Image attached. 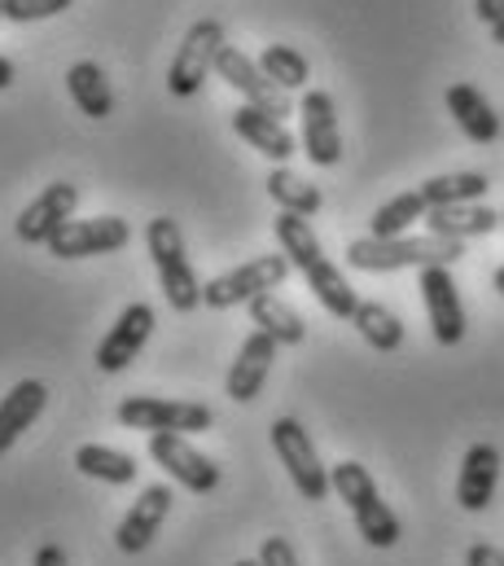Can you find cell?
Wrapping results in <instances>:
<instances>
[{"label":"cell","instance_id":"f35d334b","mask_svg":"<svg viewBox=\"0 0 504 566\" xmlns=\"http://www.w3.org/2000/svg\"><path fill=\"white\" fill-rule=\"evenodd\" d=\"M233 566H263V563H259V558H254V563L251 558H242V563H233Z\"/></svg>","mask_w":504,"mask_h":566},{"label":"cell","instance_id":"e0dca14e","mask_svg":"<svg viewBox=\"0 0 504 566\" xmlns=\"http://www.w3.org/2000/svg\"><path fill=\"white\" fill-rule=\"evenodd\" d=\"M496 483H501L496 443H470V452L461 461V474H456V505L470 510V514H483L496 496Z\"/></svg>","mask_w":504,"mask_h":566},{"label":"cell","instance_id":"4fadbf2b","mask_svg":"<svg viewBox=\"0 0 504 566\" xmlns=\"http://www.w3.org/2000/svg\"><path fill=\"white\" fill-rule=\"evenodd\" d=\"M421 303L439 347H456L465 338V307L452 282V269H421Z\"/></svg>","mask_w":504,"mask_h":566},{"label":"cell","instance_id":"8d00e7d4","mask_svg":"<svg viewBox=\"0 0 504 566\" xmlns=\"http://www.w3.org/2000/svg\"><path fill=\"white\" fill-rule=\"evenodd\" d=\"M492 40H496V44H501V49H504V18H501V22H496V27H492Z\"/></svg>","mask_w":504,"mask_h":566},{"label":"cell","instance_id":"7402d4cb","mask_svg":"<svg viewBox=\"0 0 504 566\" xmlns=\"http://www.w3.org/2000/svg\"><path fill=\"white\" fill-rule=\"evenodd\" d=\"M298 273H303L307 290L321 298V307H325L329 316H338V321H351V316H356L360 298H356V290H351L347 277H343V269H338V264H329L325 255H316V260H307Z\"/></svg>","mask_w":504,"mask_h":566},{"label":"cell","instance_id":"52a82bcc","mask_svg":"<svg viewBox=\"0 0 504 566\" xmlns=\"http://www.w3.org/2000/svg\"><path fill=\"white\" fill-rule=\"evenodd\" d=\"M290 260L285 255H259V260H246L242 269H229L220 277L202 285V303L224 312V307H238V303H254L259 294H272L276 285L290 277Z\"/></svg>","mask_w":504,"mask_h":566},{"label":"cell","instance_id":"6da1fadb","mask_svg":"<svg viewBox=\"0 0 504 566\" xmlns=\"http://www.w3.org/2000/svg\"><path fill=\"white\" fill-rule=\"evenodd\" d=\"M465 255V242L448 238H356L347 247V264L360 273H399V269H452Z\"/></svg>","mask_w":504,"mask_h":566},{"label":"cell","instance_id":"ffe728a7","mask_svg":"<svg viewBox=\"0 0 504 566\" xmlns=\"http://www.w3.org/2000/svg\"><path fill=\"white\" fill-rule=\"evenodd\" d=\"M49 387L40 378H22L4 400H0V457L22 439V430H31L35 418L44 413Z\"/></svg>","mask_w":504,"mask_h":566},{"label":"cell","instance_id":"74e56055","mask_svg":"<svg viewBox=\"0 0 504 566\" xmlns=\"http://www.w3.org/2000/svg\"><path fill=\"white\" fill-rule=\"evenodd\" d=\"M492 282H496V290H501V294H504V264H501V269H496V273H492Z\"/></svg>","mask_w":504,"mask_h":566},{"label":"cell","instance_id":"f1b7e54d","mask_svg":"<svg viewBox=\"0 0 504 566\" xmlns=\"http://www.w3.org/2000/svg\"><path fill=\"white\" fill-rule=\"evenodd\" d=\"M426 216H430V207H426L421 189L399 193V198L381 202L378 211H374V220H369V238H408V229H412L417 220H426Z\"/></svg>","mask_w":504,"mask_h":566},{"label":"cell","instance_id":"3957f363","mask_svg":"<svg viewBox=\"0 0 504 566\" xmlns=\"http://www.w3.org/2000/svg\"><path fill=\"white\" fill-rule=\"evenodd\" d=\"M145 247H149V260L158 269V285L167 294V303L176 312H193L202 303V282L185 255V233L171 216H154L149 229H145Z\"/></svg>","mask_w":504,"mask_h":566},{"label":"cell","instance_id":"484cf974","mask_svg":"<svg viewBox=\"0 0 504 566\" xmlns=\"http://www.w3.org/2000/svg\"><path fill=\"white\" fill-rule=\"evenodd\" d=\"M75 470L88 474V479H102V483H111V488L136 483V474H140L136 457H127L119 448H106V443H84V448L75 452Z\"/></svg>","mask_w":504,"mask_h":566},{"label":"cell","instance_id":"5bb4252c","mask_svg":"<svg viewBox=\"0 0 504 566\" xmlns=\"http://www.w3.org/2000/svg\"><path fill=\"white\" fill-rule=\"evenodd\" d=\"M149 334H154V307L149 303H127L119 321L111 325V334L97 343V369L102 374L127 369L140 356V347L149 343Z\"/></svg>","mask_w":504,"mask_h":566},{"label":"cell","instance_id":"ab89813d","mask_svg":"<svg viewBox=\"0 0 504 566\" xmlns=\"http://www.w3.org/2000/svg\"><path fill=\"white\" fill-rule=\"evenodd\" d=\"M0 18H4V0H0Z\"/></svg>","mask_w":504,"mask_h":566},{"label":"cell","instance_id":"4316f807","mask_svg":"<svg viewBox=\"0 0 504 566\" xmlns=\"http://www.w3.org/2000/svg\"><path fill=\"white\" fill-rule=\"evenodd\" d=\"M267 193H272V202H276L281 211L303 216V220L325 207V193H321L312 180H303L298 171H290V167H272V171H267Z\"/></svg>","mask_w":504,"mask_h":566},{"label":"cell","instance_id":"7a4b0ae2","mask_svg":"<svg viewBox=\"0 0 504 566\" xmlns=\"http://www.w3.org/2000/svg\"><path fill=\"white\" fill-rule=\"evenodd\" d=\"M329 483H334L338 501H347V510H351L360 536H365L374 549L399 545V518H395V510L381 501L374 474H369L360 461H338V465L329 470Z\"/></svg>","mask_w":504,"mask_h":566},{"label":"cell","instance_id":"2e32d148","mask_svg":"<svg viewBox=\"0 0 504 566\" xmlns=\"http://www.w3.org/2000/svg\"><path fill=\"white\" fill-rule=\"evenodd\" d=\"M276 347H281V343H276V338H267L263 329L246 334V343L238 347V360L229 365V378H224V387H229V396H233L238 405L259 400V391H263V382H267V374H272Z\"/></svg>","mask_w":504,"mask_h":566},{"label":"cell","instance_id":"d6986e66","mask_svg":"<svg viewBox=\"0 0 504 566\" xmlns=\"http://www.w3.org/2000/svg\"><path fill=\"white\" fill-rule=\"evenodd\" d=\"M443 102H448V115L456 119V128L474 145H492L501 137V115L492 111V102L474 84H452Z\"/></svg>","mask_w":504,"mask_h":566},{"label":"cell","instance_id":"8992f818","mask_svg":"<svg viewBox=\"0 0 504 566\" xmlns=\"http://www.w3.org/2000/svg\"><path fill=\"white\" fill-rule=\"evenodd\" d=\"M267 430H272V448H276V457H281L290 483L298 488V496H303V501H325V496L334 492V483H329V470L321 465L316 443H312V434L303 430V422H298V418H276Z\"/></svg>","mask_w":504,"mask_h":566},{"label":"cell","instance_id":"4dcf8cb0","mask_svg":"<svg viewBox=\"0 0 504 566\" xmlns=\"http://www.w3.org/2000/svg\"><path fill=\"white\" fill-rule=\"evenodd\" d=\"M62 9H71V0H4L9 22H44V18H57Z\"/></svg>","mask_w":504,"mask_h":566},{"label":"cell","instance_id":"ac0fdd59","mask_svg":"<svg viewBox=\"0 0 504 566\" xmlns=\"http://www.w3.org/2000/svg\"><path fill=\"white\" fill-rule=\"evenodd\" d=\"M233 133L251 145V149H259L263 158H272L276 167H285V163L298 154L294 133H290L281 119H272V115H263V111H254V106H238V111H233Z\"/></svg>","mask_w":504,"mask_h":566},{"label":"cell","instance_id":"cb8c5ba5","mask_svg":"<svg viewBox=\"0 0 504 566\" xmlns=\"http://www.w3.org/2000/svg\"><path fill=\"white\" fill-rule=\"evenodd\" d=\"M492 189V180L483 171H448V176H430L421 185V198L430 211L439 207H465V202H483Z\"/></svg>","mask_w":504,"mask_h":566},{"label":"cell","instance_id":"f546056e","mask_svg":"<svg viewBox=\"0 0 504 566\" xmlns=\"http://www.w3.org/2000/svg\"><path fill=\"white\" fill-rule=\"evenodd\" d=\"M259 71H263L276 88H285V93L307 88V80H312V66H307V57H303L294 44H267V49L259 53Z\"/></svg>","mask_w":504,"mask_h":566},{"label":"cell","instance_id":"836d02e7","mask_svg":"<svg viewBox=\"0 0 504 566\" xmlns=\"http://www.w3.org/2000/svg\"><path fill=\"white\" fill-rule=\"evenodd\" d=\"M474 13H479L487 27H496L504 18V0H474Z\"/></svg>","mask_w":504,"mask_h":566},{"label":"cell","instance_id":"ba28073f","mask_svg":"<svg viewBox=\"0 0 504 566\" xmlns=\"http://www.w3.org/2000/svg\"><path fill=\"white\" fill-rule=\"evenodd\" d=\"M75 207H80V189H75L71 180H57V185H49L44 193H35V198L22 207L13 233H18L27 247H49V242L75 220Z\"/></svg>","mask_w":504,"mask_h":566},{"label":"cell","instance_id":"277c9868","mask_svg":"<svg viewBox=\"0 0 504 566\" xmlns=\"http://www.w3.org/2000/svg\"><path fill=\"white\" fill-rule=\"evenodd\" d=\"M224 53V22L220 18H202L185 31L176 57H171V71H167V88L171 97H198L202 84L211 80L216 62Z\"/></svg>","mask_w":504,"mask_h":566},{"label":"cell","instance_id":"d590c367","mask_svg":"<svg viewBox=\"0 0 504 566\" xmlns=\"http://www.w3.org/2000/svg\"><path fill=\"white\" fill-rule=\"evenodd\" d=\"M9 84H13V62L0 57V88H9Z\"/></svg>","mask_w":504,"mask_h":566},{"label":"cell","instance_id":"1f68e13d","mask_svg":"<svg viewBox=\"0 0 504 566\" xmlns=\"http://www.w3.org/2000/svg\"><path fill=\"white\" fill-rule=\"evenodd\" d=\"M259 563L263 566H298V554H294V545H290L285 536H267V541L259 545Z\"/></svg>","mask_w":504,"mask_h":566},{"label":"cell","instance_id":"d6a6232c","mask_svg":"<svg viewBox=\"0 0 504 566\" xmlns=\"http://www.w3.org/2000/svg\"><path fill=\"white\" fill-rule=\"evenodd\" d=\"M465 566H504V549L487 545V541H479V545L465 549Z\"/></svg>","mask_w":504,"mask_h":566},{"label":"cell","instance_id":"83f0119b","mask_svg":"<svg viewBox=\"0 0 504 566\" xmlns=\"http://www.w3.org/2000/svg\"><path fill=\"white\" fill-rule=\"evenodd\" d=\"M351 325H356V334H360L374 352H399V347H403V321H399L386 303H378V298H360Z\"/></svg>","mask_w":504,"mask_h":566},{"label":"cell","instance_id":"44dd1931","mask_svg":"<svg viewBox=\"0 0 504 566\" xmlns=\"http://www.w3.org/2000/svg\"><path fill=\"white\" fill-rule=\"evenodd\" d=\"M501 211L483 207V202H465V207H439L426 216V233L448 238V242H470V238H487L496 233Z\"/></svg>","mask_w":504,"mask_h":566},{"label":"cell","instance_id":"e575fe53","mask_svg":"<svg viewBox=\"0 0 504 566\" xmlns=\"http://www.w3.org/2000/svg\"><path fill=\"white\" fill-rule=\"evenodd\" d=\"M35 566H71V563H66L62 545H40V549H35Z\"/></svg>","mask_w":504,"mask_h":566},{"label":"cell","instance_id":"8fae6325","mask_svg":"<svg viewBox=\"0 0 504 566\" xmlns=\"http://www.w3.org/2000/svg\"><path fill=\"white\" fill-rule=\"evenodd\" d=\"M149 457L189 492L207 496L220 488V465L211 457H202L185 434H149Z\"/></svg>","mask_w":504,"mask_h":566},{"label":"cell","instance_id":"7c38bea8","mask_svg":"<svg viewBox=\"0 0 504 566\" xmlns=\"http://www.w3.org/2000/svg\"><path fill=\"white\" fill-rule=\"evenodd\" d=\"M298 119H303V154L316 167H334L343 158V128L334 115V97L321 88H307L298 102Z\"/></svg>","mask_w":504,"mask_h":566},{"label":"cell","instance_id":"603a6c76","mask_svg":"<svg viewBox=\"0 0 504 566\" xmlns=\"http://www.w3.org/2000/svg\"><path fill=\"white\" fill-rule=\"evenodd\" d=\"M66 93L88 119H111V111H115V93H111L97 62H75L66 71Z\"/></svg>","mask_w":504,"mask_h":566},{"label":"cell","instance_id":"30bf717a","mask_svg":"<svg viewBox=\"0 0 504 566\" xmlns=\"http://www.w3.org/2000/svg\"><path fill=\"white\" fill-rule=\"evenodd\" d=\"M132 242V229L119 216H93V220H71L53 242L49 255L57 260H88V255H115Z\"/></svg>","mask_w":504,"mask_h":566},{"label":"cell","instance_id":"9a60e30c","mask_svg":"<svg viewBox=\"0 0 504 566\" xmlns=\"http://www.w3.org/2000/svg\"><path fill=\"white\" fill-rule=\"evenodd\" d=\"M171 488L167 483H149L136 501H132V510L124 514V523H119V532H115V545H119V554H140V549H149L154 545V536H158V527L167 523V514H171Z\"/></svg>","mask_w":504,"mask_h":566},{"label":"cell","instance_id":"60d3db41","mask_svg":"<svg viewBox=\"0 0 504 566\" xmlns=\"http://www.w3.org/2000/svg\"><path fill=\"white\" fill-rule=\"evenodd\" d=\"M501 224H504V211H501Z\"/></svg>","mask_w":504,"mask_h":566},{"label":"cell","instance_id":"9c48e42d","mask_svg":"<svg viewBox=\"0 0 504 566\" xmlns=\"http://www.w3.org/2000/svg\"><path fill=\"white\" fill-rule=\"evenodd\" d=\"M216 75H220L233 93H242L246 106H254V111H263V115H272V119L285 124V115H290V93L276 88V84L259 71V62H251L238 44H224V53H220V62H216Z\"/></svg>","mask_w":504,"mask_h":566},{"label":"cell","instance_id":"5b68a950","mask_svg":"<svg viewBox=\"0 0 504 566\" xmlns=\"http://www.w3.org/2000/svg\"><path fill=\"white\" fill-rule=\"evenodd\" d=\"M119 426L127 430H149V434H198L211 430L216 413L198 400H162V396H127L115 409Z\"/></svg>","mask_w":504,"mask_h":566},{"label":"cell","instance_id":"d4e9b609","mask_svg":"<svg viewBox=\"0 0 504 566\" xmlns=\"http://www.w3.org/2000/svg\"><path fill=\"white\" fill-rule=\"evenodd\" d=\"M251 325L254 329H263L267 338H276L281 347H298L303 338H307V325H303V316L285 303V298H276V294H259L251 303Z\"/></svg>","mask_w":504,"mask_h":566}]
</instances>
